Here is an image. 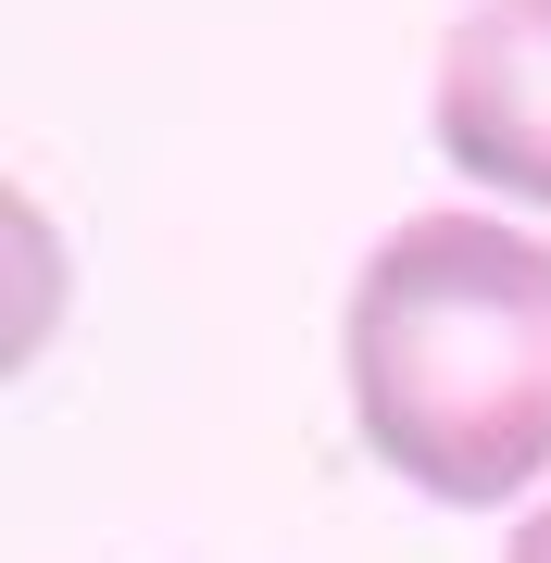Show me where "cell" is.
Returning a JSON list of instances; mask_svg holds the SVG:
<instances>
[{"mask_svg":"<svg viewBox=\"0 0 551 563\" xmlns=\"http://www.w3.org/2000/svg\"><path fill=\"white\" fill-rule=\"evenodd\" d=\"M427 125L464 188L551 213V0H464L451 13Z\"/></svg>","mask_w":551,"mask_h":563,"instance_id":"obj_2","label":"cell"},{"mask_svg":"<svg viewBox=\"0 0 551 563\" xmlns=\"http://www.w3.org/2000/svg\"><path fill=\"white\" fill-rule=\"evenodd\" d=\"M339 388L376 476L502 514L551 476V239L502 213H401L339 301Z\"/></svg>","mask_w":551,"mask_h":563,"instance_id":"obj_1","label":"cell"},{"mask_svg":"<svg viewBox=\"0 0 551 563\" xmlns=\"http://www.w3.org/2000/svg\"><path fill=\"white\" fill-rule=\"evenodd\" d=\"M514 563H551V501H539L527 526H514Z\"/></svg>","mask_w":551,"mask_h":563,"instance_id":"obj_3","label":"cell"}]
</instances>
